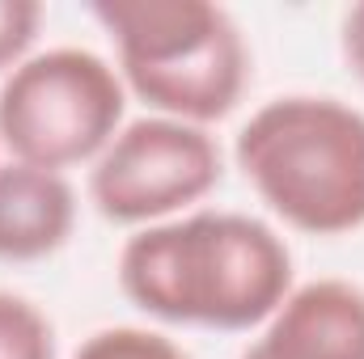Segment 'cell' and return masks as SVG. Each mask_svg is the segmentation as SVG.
<instances>
[{"label": "cell", "instance_id": "obj_11", "mask_svg": "<svg viewBox=\"0 0 364 359\" xmlns=\"http://www.w3.org/2000/svg\"><path fill=\"white\" fill-rule=\"evenodd\" d=\"M339 51H343V64L352 68V77L364 85V0L352 4L339 21Z\"/></svg>", "mask_w": 364, "mask_h": 359}, {"label": "cell", "instance_id": "obj_3", "mask_svg": "<svg viewBox=\"0 0 364 359\" xmlns=\"http://www.w3.org/2000/svg\"><path fill=\"white\" fill-rule=\"evenodd\" d=\"M119 77L153 114L208 127L242 101L250 51L229 9L212 0H97Z\"/></svg>", "mask_w": 364, "mask_h": 359}, {"label": "cell", "instance_id": "obj_6", "mask_svg": "<svg viewBox=\"0 0 364 359\" xmlns=\"http://www.w3.org/2000/svg\"><path fill=\"white\" fill-rule=\"evenodd\" d=\"M242 359H364V287L352 279L296 283Z\"/></svg>", "mask_w": 364, "mask_h": 359}, {"label": "cell", "instance_id": "obj_2", "mask_svg": "<svg viewBox=\"0 0 364 359\" xmlns=\"http://www.w3.org/2000/svg\"><path fill=\"white\" fill-rule=\"evenodd\" d=\"M233 161L288 228L343 237L364 228V110L331 93L263 101L233 140Z\"/></svg>", "mask_w": 364, "mask_h": 359}, {"label": "cell", "instance_id": "obj_8", "mask_svg": "<svg viewBox=\"0 0 364 359\" xmlns=\"http://www.w3.org/2000/svg\"><path fill=\"white\" fill-rule=\"evenodd\" d=\"M0 359H55V326L17 292H0Z\"/></svg>", "mask_w": 364, "mask_h": 359}, {"label": "cell", "instance_id": "obj_10", "mask_svg": "<svg viewBox=\"0 0 364 359\" xmlns=\"http://www.w3.org/2000/svg\"><path fill=\"white\" fill-rule=\"evenodd\" d=\"M43 30V4L38 0H0V81L34 55V38Z\"/></svg>", "mask_w": 364, "mask_h": 359}, {"label": "cell", "instance_id": "obj_4", "mask_svg": "<svg viewBox=\"0 0 364 359\" xmlns=\"http://www.w3.org/2000/svg\"><path fill=\"white\" fill-rule=\"evenodd\" d=\"M127 85L90 47H47L0 81V148L9 161L68 174L93 165L127 123Z\"/></svg>", "mask_w": 364, "mask_h": 359}, {"label": "cell", "instance_id": "obj_1", "mask_svg": "<svg viewBox=\"0 0 364 359\" xmlns=\"http://www.w3.org/2000/svg\"><path fill=\"white\" fill-rule=\"evenodd\" d=\"M119 287L170 326L259 330L296 283L292 254L267 220L195 207L123 241Z\"/></svg>", "mask_w": 364, "mask_h": 359}, {"label": "cell", "instance_id": "obj_9", "mask_svg": "<svg viewBox=\"0 0 364 359\" xmlns=\"http://www.w3.org/2000/svg\"><path fill=\"white\" fill-rule=\"evenodd\" d=\"M73 359H191L174 338L149 326H106L73 351Z\"/></svg>", "mask_w": 364, "mask_h": 359}, {"label": "cell", "instance_id": "obj_7", "mask_svg": "<svg viewBox=\"0 0 364 359\" xmlns=\"http://www.w3.org/2000/svg\"><path fill=\"white\" fill-rule=\"evenodd\" d=\"M77 228V190L68 174L0 161V263H43Z\"/></svg>", "mask_w": 364, "mask_h": 359}, {"label": "cell", "instance_id": "obj_5", "mask_svg": "<svg viewBox=\"0 0 364 359\" xmlns=\"http://www.w3.org/2000/svg\"><path fill=\"white\" fill-rule=\"evenodd\" d=\"M225 174L220 144L208 127L144 114L127 118L90 165V203L102 220L149 228L195 211Z\"/></svg>", "mask_w": 364, "mask_h": 359}]
</instances>
